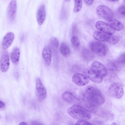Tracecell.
I'll return each instance as SVG.
<instances>
[{
    "label": "cell",
    "mask_w": 125,
    "mask_h": 125,
    "mask_svg": "<svg viewBox=\"0 0 125 125\" xmlns=\"http://www.w3.org/2000/svg\"><path fill=\"white\" fill-rule=\"evenodd\" d=\"M69 115L74 119L87 120L91 117V112L86 108L79 105L74 104L67 110Z\"/></svg>",
    "instance_id": "6da1fadb"
},
{
    "label": "cell",
    "mask_w": 125,
    "mask_h": 125,
    "mask_svg": "<svg viewBox=\"0 0 125 125\" xmlns=\"http://www.w3.org/2000/svg\"><path fill=\"white\" fill-rule=\"evenodd\" d=\"M83 96L85 101L95 105L102 104L105 101V99L101 91L92 94L88 93L86 92L83 93Z\"/></svg>",
    "instance_id": "7a4b0ae2"
},
{
    "label": "cell",
    "mask_w": 125,
    "mask_h": 125,
    "mask_svg": "<svg viewBox=\"0 0 125 125\" xmlns=\"http://www.w3.org/2000/svg\"><path fill=\"white\" fill-rule=\"evenodd\" d=\"M90 47L93 52L99 56H105L108 52L107 45L101 42L95 41L92 42L90 44Z\"/></svg>",
    "instance_id": "3957f363"
},
{
    "label": "cell",
    "mask_w": 125,
    "mask_h": 125,
    "mask_svg": "<svg viewBox=\"0 0 125 125\" xmlns=\"http://www.w3.org/2000/svg\"><path fill=\"white\" fill-rule=\"evenodd\" d=\"M97 15L107 21L113 18L114 14L112 11L107 6L102 5H98L96 9Z\"/></svg>",
    "instance_id": "277c9868"
},
{
    "label": "cell",
    "mask_w": 125,
    "mask_h": 125,
    "mask_svg": "<svg viewBox=\"0 0 125 125\" xmlns=\"http://www.w3.org/2000/svg\"><path fill=\"white\" fill-rule=\"evenodd\" d=\"M36 94L38 100L41 101H43L46 97L47 91L39 78L36 79Z\"/></svg>",
    "instance_id": "5b68a950"
},
{
    "label": "cell",
    "mask_w": 125,
    "mask_h": 125,
    "mask_svg": "<svg viewBox=\"0 0 125 125\" xmlns=\"http://www.w3.org/2000/svg\"><path fill=\"white\" fill-rule=\"evenodd\" d=\"M109 91L111 95L118 99L121 98L124 94L123 87L117 83H112L109 88Z\"/></svg>",
    "instance_id": "8992f818"
},
{
    "label": "cell",
    "mask_w": 125,
    "mask_h": 125,
    "mask_svg": "<svg viewBox=\"0 0 125 125\" xmlns=\"http://www.w3.org/2000/svg\"><path fill=\"white\" fill-rule=\"evenodd\" d=\"M91 69L96 74L102 77L106 76L107 73L106 69L100 62L95 61L91 65Z\"/></svg>",
    "instance_id": "52a82bcc"
},
{
    "label": "cell",
    "mask_w": 125,
    "mask_h": 125,
    "mask_svg": "<svg viewBox=\"0 0 125 125\" xmlns=\"http://www.w3.org/2000/svg\"><path fill=\"white\" fill-rule=\"evenodd\" d=\"M17 10L16 0H11L8 5L7 11L8 17L10 21H13L15 20Z\"/></svg>",
    "instance_id": "ba28073f"
},
{
    "label": "cell",
    "mask_w": 125,
    "mask_h": 125,
    "mask_svg": "<svg viewBox=\"0 0 125 125\" xmlns=\"http://www.w3.org/2000/svg\"><path fill=\"white\" fill-rule=\"evenodd\" d=\"M95 26L98 30L110 35H112L115 32L114 30L109 24L101 21L96 22Z\"/></svg>",
    "instance_id": "9c48e42d"
},
{
    "label": "cell",
    "mask_w": 125,
    "mask_h": 125,
    "mask_svg": "<svg viewBox=\"0 0 125 125\" xmlns=\"http://www.w3.org/2000/svg\"><path fill=\"white\" fill-rule=\"evenodd\" d=\"M72 80L75 83L79 86L84 85L89 82V80L85 75L78 73H75L73 75Z\"/></svg>",
    "instance_id": "30bf717a"
},
{
    "label": "cell",
    "mask_w": 125,
    "mask_h": 125,
    "mask_svg": "<svg viewBox=\"0 0 125 125\" xmlns=\"http://www.w3.org/2000/svg\"><path fill=\"white\" fill-rule=\"evenodd\" d=\"M10 65V58L8 52L6 51L2 53L0 61V66L1 71L3 72H6Z\"/></svg>",
    "instance_id": "8fae6325"
},
{
    "label": "cell",
    "mask_w": 125,
    "mask_h": 125,
    "mask_svg": "<svg viewBox=\"0 0 125 125\" xmlns=\"http://www.w3.org/2000/svg\"><path fill=\"white\" fill-rule=\"evenodd\" d=\"M62 97L64 101L71 104H76L79 101V99L73 94L68 91L63 93Z\"/></svg>",
    "instance_id": "7c38bea8"
},
{
    "label": "cell",
    "mask_w": 125,
    "mask_h": 125,
    "mask_svg": "<svg viewBox=\"0 0 125 125\" xmlns=\"http://www.w3.org/2000/svg\"><path fill=\"white\" fill-rule=\"evenodd\" d=\"M15 38L14 33L12 32H8L4 37L1 43V47L3 49L8 48L11 44Z\"/></svg>",
    "instance_id": "4fadbf2b"
},
{
    "label": "cell",
    "mask_w": 125,
    "mask_h": 125,
    "mask_svg": "<svg viewBox=\"0 0 125 125\" xmlns=\"http://www.w3.org/2000/svg\"><path fill=\"white\" fill-rule=\"evenodd\" d=\"M83 72L87 77L94 82L100 83L102 81L103 77L97 74L91 69H84Z\"/></svg>",
    "instance_id": "5bb4252c"
},
{
    "label": "cell",
    "mask_w": 125,
    "mask_h": 125,
    "mask_svg": "<svg viewBox=\"0 0 125 125\" xmlns=\"http://www.w3.org/2000/svg\"><path fill=\"white\" fill-rule=\"evenodd\" d=\"M46 11L44 5H42L40 6L37 14V19L38 24L40 25L43 23L45 18Z\"/></svg>",
    "instance_id": "9a60e30c"
},
{
    "label": "cell",
    "mask_w": 125,
    "mask_h": 125,
    "mask_svg": "<svg viewBox=\"0 0 125 125\" xmlns=\"http://www.w3.org/2000/svg\"><path fill=\"white\" fill-rule=\"evenodd\" d=\"M111 35L98 31H94L93 34V37L96 40L101 42H107L109 40Z\"/></svg>",
    "instance_id": "2e32d148"
},
{
    "label": "cell",
    "mask_w": 125,
    "mask_h": 125,
    "mask_svg": "<svg viewBox=\"0 0 125 125\" xmlns=\"http://www.w3.org/2000/svg\"><path fill=\"white\" fill-rule=\"evenodd\" d=\"M42 55L46 64L49 66L51 63L52 53L51 50L49 47L46 46L44 48L42 52Z\"/></svg>",
    "instance_id": "e0dca14e"
},
{
    "label": "cell",
    "mask_w": 125,
    "mask_h": 125,
    "mask_svg": "<svg viewBox=\"0 0 125 125\" xmlns=\"http://www.w3.org/2000/svg\"><path fill=\"white\" fill-rule=\"evenodd\" d=\"M20 55V50L17 47L14 48L11 54V59L12 63L15 65L17 64L19 62Z\"/></svg>",
    "instance_id": "ac0fdd59"
},
{
    "label": "cell",
    "mask_w": 125,
    "mask_h": 125,
    "mask_svg": "<svg viewBox=\"0 0 125 125\" xmlns=\"http://www.w3.org/2000/svg\"><path fill=\"white\" fill-rule=\"evenodd\" d=\"M107 21L109 25L114 30L120 31L123 28V25L122 23L115 19L112 18Z\"/></svg>",
    "instance_id": "d6986e66"
},
{
    "label": "cell",
    "mask_w": 125,
    "mask_h": 125,
    "mask_svg": "<svg viewBox=\"0 0 125 125\" xmlns=\"http://www.w3.org/2000/svg\"><path fill=\"white\" fill-rule=\"evenodd\" d=\"M82 55L84 59L87 61L92 60L94 58V55L92 52L87 49H84L82 50Z\"/></svg>",
    "instance_id": "ffe728a7"
},
{
    "label": "cell",
    "mask_w": 125,
    "mask_h": 125,
    "mask_svg": "<svg viewBox=\"0 0 125 125\" xmlns=\"http://www.w3.org/2000/svg\"><path fill=\"white\" fill-rule=\"evenodd\" d=\"M60 51L62 54L65 57L68 56L70 54V48L68 45L64 42H63L61 44Z\"/></svg>",
    "instance_id": "44dd1931"
},
{
    "label": "cell",
    "mask_w": 125,
    "mask_h": 125,
    "mask_svg": "<svg viewBox=\"0 0 125 125\" xmlns=\"http://www.w3.org/2000/svg\"><path fill=\"white\" fill-rule=\"evenodd\" d=\"M75 4L73 9V11L77 13L80 11L82 7V0H74Z\"/></svg>",
    "instance_id": "7402d4cb"
},
{
    "label": "cell",
    "mask_w": 125,
    "mask_h": 125,
    "mask_svg": "<svg viewBox=\"0 0 125 125\" xmlns=\"http://www.w3.org/2000/svg\"><path fill=\"white\" fill-rule=\"evenodd\" d=\"M119 38L117 36L111 35L109 40L108 42L111 44H115L119 42Z\"/></svg>",
    "instance_id": "603a6c76"
},
{
    "label": "cell",
    "mask_w": 125,
    "mask_h": 125,
    "mask_svg": "<svg viewBox=\"0 0 125 125\" xmlns=\"http://www.w3.org/2000/svg\"><path fill=\"white\" fill-rule=\"evenodd\" d=\"M86 91L87 93L90 94L96 93L100 91L97 88L91 86H87L86 88Z\"/></svg>",
    "instance_id": "cb8c5ba5"
},
{
    "label": "cell",
    "mask_w": 125,
    "mask_h": 125,
    "mask_svg": "<svg viewBox=\"0 0 125 125\" xmlns=\"http://www.w3.org/2000/svg\"><path fill=\"white\" fill-rule=\"evenodd\" d=\"M50 43L53 47L57 48L59 45V42L58 39L54 37H52L50 39Z\"/></svg>",
    "instance_id": "d4e9b609"
},
{
    "label": "cell",
    "mask_w": 125,
    "mask_h": 125,
    "mask_svg": "<svg viewBox=\"0 0 125 125\" xmlns=\"http://www.w3.org/2000/svg\"><path fill=\"white\" fill-rule=\"evenodd\" d=\"M86 105V107L89 111L93 113H96L97 111L98 108L96 105H95L89 103Z\"/></svg>",
    "instance_id": "484cf974"
},
{
    "label": "cell",
    "mask_w": 125,
    "mask_h": 125,
    "mask_svg": "<svg viewBox=\"0 0 125 125\" xmlns=\"http://www.w3.org/2000/svg\"><path fill=\"white\" fill-rule=\"evenodd\" d=\"M71 41L73 45L76 47H78L80 45L79 40L76 36H74L72 38Z\"/></svg>",
    "instance_id": "4316f807"
},
{
    "label": "cell",
    "mask_w": 125,
    "mask_h": 125,
    "mask_svg": "<svg viewBox=\"0 0 125 125\" xmlns=\"http://www.w3.org/2000/svg\"><path fill=\"white\" fill-rule=\"evenodd\" d=\"M109 68L111 70H116L118 68L116 64L113 62H109L107 64Z\"/></svg>",
    "instance_id": "83f0119b"
},
{
    "label": "cell",
    "mask_w": 125,
    "mask_h": 125,
    "mask_svg": "<svg viewBox=\"0 0 125 125\" xmlns=\"http://www.w3.org/2000/svg\"><path fill=\"white\" fill-rule=\"evenodd\" d=\"M119 14L122 16H125V9L124 6H122L120 7L118 9Z\"/></svg>",
    "instance_id": "f1b7e54d"
},
{
    "label": "cell",
    "mask_w": 125,
    "mask_h": 125,
    "mask_svg": "<svg viewBox=\"0 0 125 125\" xmlns=\"http://www.w3.org/2000/svg\"><path fill=\"white\" fill-rule=\"evenodd\" d=\"M76 125H92L89 122L83 120H79L76 123Z\"/></svg>",
    "instance_id": "f546056e"
},
{
    "label": "cell",
    "mask_w": 125,
    "mask_h": 125,
    "mask_svg": "<svg viewBox=\"0 0 125 125\" xmlns=\"http://www.w3.org/2000/svg\"><path fill=\"white\" fill-rule=\"evenodd\" d=\"M118 62L119 63H123L125 62V53L121 54L117 60Z\"/></svg>",
    "instance_id": "4dcf8cb0"
},
{
    "label": "cell",
    "mask_w": 125,
    "mask_h": 125,
    "mask_svg": "<svg viewBox=\"0 0 125 125\" xmlns=\"http://www.w3.org/2000/svg\"><path fill=\"white\" fill-rule=\"evenodd\" d=\"M66 13L65 10L63 8H62L61 10V17L62 19H64L66 16Z\"/></svg>",
    "instance_id": "1f68e13d"
},
{
    "label": "cell",
    "mask_w": 125,
    "mask_h": 125,
    "mask_svg": "<svg viewBox=\"0 0 125 125\" xmlns=\"http://www.w3.org/2000/svg\"><path fill=\"white\" fill-rule=\"evenodd\" d=\"M84 1L86 5L90 6L93 3L94 0H84Z\"/></svg>",
    "instance_id": "d6a6232c"
},
{
    "label": "cell",
    "mask_w": 125,
    "mask_h": 125,
    "mask_svg": "<svg viewBox=\"0 0 125 125\" xmlns=\"http://www.w3.org/2000/svg\"><path fill=\"white\" fill-rule=\"evenodd\" d=\"M5 106V104L3 102L0 100V108H4Z\"/></svg>",
    "instance_id": "836d02e7"
},
{
    "label": "cell",
    "mask_w": 125,
    "mask_h": 125,
    "mask_svg": "<svg viewBox=\"0 0 125 125\" xmlns=\"http://www.w3.org/2000/svg\"><path fill=\"white\" fill-rule=\"evenodd\" d=\"M27 124L25 122H21V123H20L19 125H27Z\"/></svg>",
    "instance_id": "e575fe53"
},
{
    "label": "cell",
    "mask_w": 125,
    "mask_h": 125,
    "mask_svg": "<svg viewBox=\"0 0 125 125\" xmlns=\"http://www.w3.org/2000/svg\"><path fill=\"white\" fill-rule=\"evenodd\" d=\"M112 2H117L119 1L120 0H107Z\"/></svg>",
    "instance_id": "d590c367"
},
{
    "label": "cell",
    "mask_w": 125,
    "mask_h": 125,
    "mask_svg": "<svg viewBox=\"0 0 125 125\" xmlns=\"http://www.w3.org/2000/svg\"><path fill=\"white\" fill-rule=\"evenodd\" d=\"M117 124L116 123H113L112 124H111V125H117Z\"/></svg>",
    "instance_id": "8d00e7d4"
},
{
    "label": "cell",
    "mask_w": 125,
    "mask_h": 125,
    "mask_svg": "<svg viewBox=\"0 0 125 125\" xmlns=\"http://www.w3.org/2000/svg\"><path fill=\"white\" fill-rule=\"evenodd\" d=\"M70 0H65V1L66 2H68L70 1Z\"/></svg>",
    "instance_id": "74e56055"
},
{
    "label": "cell",
    "mask_w": 125,
    "mask_h": 125,
    "mask_svg": "<svg viewBox=\"0 0 125 125\" xmlns=\"http://www.w3.org/2000/svg\"><path fill=\"white\" fill-rule=\"evenodd\" d=\"M0 118H1V116H0Z\"/></svg>",
    "instance_id": "f35d334b"
}]
</instances>
